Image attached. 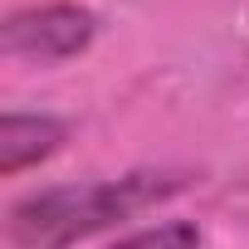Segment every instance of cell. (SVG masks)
<instances>
[{"label":"cell","instance_id":"2","mask_svg":"<svg viewBox=\"0 0 249 249\" xmlns=\"http://www.w3.org/2000/svg\"><path fill=\"white\" fill-rule=\"evenodd\" d=\"M98 35V15L83 5H35V10H15L0 25V49L15 64H64L73 54H83Z\"/></svg>","mask_w":249,"mask_h":249},{"label":"cell","instance_id":"4","mask_svg":"<svg viewBox=\"0 0 249 249\" xmlns=\"http://www.w3.org/2000/svg\"><path fill=\"white\" fill-rule=\"evenodd\" d=\"M112 249H200V230L196 220H161V225H147L127 239H117Z\"/></svg>","mask_w":249,"mask_h":249},{"label":"cell","instance_id":"3","mask_svg":"<svg viewBox=\"0 0 249 249\" xmlns=\"http://www.w3.org/2000/svg\"><path fill=\"white\" fill-rule=\"evenodd\" d=\"M69 127L49 112H5L0 117V176H15L64 147Z\"/></svg>","mask_w":249,"mask_h":249},{"label":"cell","instance_id":"1","mask_svg":"<svg viewBox=\"0 0 249 249\" xmlns=\"http://www.w3.org/2000/svg\"><path fill=\"white\" fill-rule=\"evenodd\" d=\"M191 176L186 171H132L117 181H83V186H49L10 205L5 234L20 249H69L117 220H132L147 205L176 196Z\"/></svg>","mask_w":249,"mask_h":249}]
</instances>
